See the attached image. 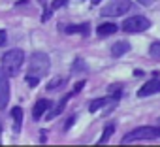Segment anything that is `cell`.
<instances>
[{
	"mask_svg": "<svg viewBox=\"0 0 160 147\" xmlns=\"http://www.w3.org/2000/svg\"><path fill=\"white\" fill-rule=\"evenodd\" d=\"M130 8H132L130 0H109L102 8V15L104 17H119V15H124Z\"/></svg>",
	"mask_w": 160,
	"mask_h": 147,
	"instance_id": "obj_4",
	"label": "cell"
},
{
	"mask_svg": "<svg viewBox=\"0 0 160 147\" xmlns=\"http://www.w3.org/2000/svg\"><path fill=\"white\" fill-rule=\"evenodd\" d=\"M119 28H117V25H113V23H104V25H100L98 28H96V34L100 36V38H106V36H111V34H115Z\"/></svg>",
	"mask_w": 160,
	"mask_h": 147,
	"instance_id": "obj_11",
	"label": "cell"
},
{
	"mask_svg": "<svg viewBox=\"0 0 160 147\" xmlns=\"http://www.w3.org/2000/svg\"><path fill=\"white\" fill-rule=\"evenodd\" d=\"M149 55L154 57V58H160V42L151 43V47H149Z\"/></svg>",
	"mask_w": 160,
	"mask_h": 147,
	"instance_id": "obj_17",
	"label": "cell"
},
{
	"mask_svg": "<svg viewBox=\"0 0 160 147\" xmlns=\"http://www.w3.org/2000/svg\"><path fill=\"white\" fill-rule=\"evenodd\" d=\"M49 68H51V58H49V55L38 51V53H34V55L30 57V60H28V76H34V78H40V79H42L45 74L49 72Z\"/></svg>",
	"mask_w": 160,
	"mask_h": 147,
	"instance_id": "obj_2",
	"label": "cell"
},
{
	"mask_svg": "<svg viewBox=\"0 0 160 147\" xmlns=\"http://www.w3.org/2000/svg\"><path fill=\"white\" fill-rule=\"evenodd\" d=\"M92 2H94V4H96V2H100V0H92Z\"/></svg>",
	"mask_w": 160,
	"mask_h": 147,
	"instance_id": "obj_26",
	"label": "cell"
},
{
	"mask_svg": "<svg viewBox=\"0 0 160 147\" xmlns=\"http://www.w3.org/2000/svg\"><path fill=\"white\" fill-rule=\"evenodd\" d=\"M72 70H73V72H87V64H85V60L75 58L73 64H72Z\"/></svg>",
	"mask_w": 160,
	"mask_h": 147,
	"instance_id": "obj_16",
	"label": "cell"
},
{
	"mask_svg": "<svg viewBox=\"0 0 160 147\" xmlns=\"http://www.w3.org/2000/svg\"><path fill=\"white\" fill-rule=\"evenodd\" d=\"M75 121H77V115H72V117L66 121V124H64V130H70V128H72V124H73Z\"/></svg>",
	"mask_w": 160,
	"mask_h": 147,
	"instance_id": "obj_21",
	"label": "cell"
},
{
	"mask_svg": "<svg viewBox=\"0 0 160 147\" xmlns=\"http://www.w3.org/2000/svg\"><path fill=\"white\" fill-rule=\"evenodd\" d=\"M6 42H8V32L6 30H0V47H2Z\"/></svg>",
	"mask_w": 160,
	"mask_h": 147,
	"instance_id": "obj_22",
	"label": "cell"
},
{
	"mask_svg": "<svg viewBox=\"0 0 160 147\" xmlns=\"http://www.w3.org/2000/svg\"><path fill=\"white\" fill-rule=\"evenodd\" d=\"M109 100H111V98H96V100H92V102L89 104V111H91V113H96V111H98L100 108H104Z\"/></svg>",
	"mask_w": 160,
	"mask_h": 147,
	"instance_id": "obj_13",
	"label": "cell"
},
{
	"mask_svg": "<svg viewBox=\"0 0 160 147\" xmlns=\"http://www.w3.org/2000/svg\"><path fill=\"white\" fill-rule=\"evenodd\" d=\"M23 62H25L23 49H10L2 57V70L8 74V78H15L23 66Z\"/></svg>",
	"mask_w": 160,
	"mask_h": 147,
	"instance_id": "obj_1",
	"label": "cell"
},
{
	"mask_svg": "<svg viewBox=\"0 0 160 147\" xmlns=\"http://www.w3.org/2000/svg\"><path fill=\"white\" fill-rule=\"evenodd\" d=\"M139 4H143V6H151L152 2H156V0H138Z\"/></svg>",
	"mask_w": 160,
	"mask_h": 147,
	"instance_id": "obj_23",
	"label": "cell"
},
{
	"mask_svg": "<svg viewBox=\"0 0 160 147\" xmlns=\"http://www.w3.org/2000/svg\"><path fill=\"white\" fill-rule=\"evenodd\" d=\"M12 119H13V132L19 134L21 126H23V109L21 108H13L12 109Z\"/></svg>",
	"mask_w": 160,
	"mask_h": 147,
	"instance_id": "obj_10",
	"label": "cell"
},
{
	"mask_svg": "<svg viewBox=\"0 0 160 147\" xmlns=\"http://www.w3.org/2000/svg\"><path fill=\"white\" fill-rule=\"evenodd\" d=\"M10 102V83H8V74L0 70V111H2Z\"/></svg>",
	"mask_w": 160,
	"mask_h": 147,
	"instance_id": "obj_6",
	"label": "cell"
},
{
	"mask_svg": "<svg viewBox=\"0 0 160 147\" xmlns=\"http://www.w3.org/2000/svg\"><path fill=\"white\" fill-rule=\"evenodd\" d=\"M62 85H64V78H53V79H51V83L47 85V89H49V91H53V89L62 87Z\"/></svg>",
	"mask_w": 160,
	"mask_h": 147,
	"instance_id": "obj_18",
	"label": "cell"
},
{
	"mask_svg": "<svg viewBox=\"0 0 160 147\" xmlns=\"http://www.w3.org/2000/svg\"><path fill=\"white\" fill-rule=\"evenodd\" d=\"M156 93H160V79H151V81L143 83V87L138 91V96L145 98V96H151V94H156Z\"/></svg>",
	"mask_w": 160,
	"mask_h": 147,
	"instance_id": "obj_7",
	"label": "cell"
},
{
	"mask_svg": "<svg viewBox=\"0 0 160 147\" xmlns=\"http://www.w3.org/2000/svg\"><path fill=\"white\" fill-rule=\"evenodd\" d=\"M0 139H2V119H0Z\"/></svg>",
	"mask_w": 160,
	"mask_h": 147,
	"instance_id": "obj_24",
	"label": "cell"
},
{
	"mask_svg": "<svg viewBox=\"0 0 160 147\" xmlns=\"http://www.w3.org/2000/svg\"><path fill=\"white\" fill-rule=\"evenodd\" d=\"M113 132H115V124H108V126L104 128V132H102L98 143H106V141H109V138L113 136Z\"/></svg>",
	"mask_w": 160,
	"mask_h": 147,
	"instance_id": "obj_14",
	"label": "cell"
},
{
	"mask_svg": "<svg viewBox=\"0 0 160 147\" xmlns=\"http://www.w3.org/2000/svg\"><path fill=\"white\" fill-rule=\"evenodd\" d=\"M38 83H40V78H34V76H27V85H28V87H32V89H34Z\"/></svg>",
	"mask_w": 160,
	"mask_h": 147,
	"instance_id": "obj_20",
	"label": "cell"
},
{
	"mask_svg": "<svg viewBox=\"0 0 160 147\" xmlns=\"http://www.w3.org/2000/svg\"><path fill=\"white\" fill-rule=\"evenodd\" d=\"M66 32L68 34H83V36H89V25L87 23H83V25H70V27H66Z\"/></svg>",
	"mask_w": 160,
	"mask_h": 147,
	"instance_id": "obj_12",
	"label": "cell"
},
{
	"mask_svg": "<svg viewBox=\"0 0 160 147\" xmlns=\"http://www.w3.org/2000/svg\"><path fill=\"white\" fill-rule=\"evenodd\" d=\"M156 130H158V138H160V126H156Z\"/></svg>",
	"mask_w": 160,
	"mask_h": 147,
	"instance_id": "obj_25",
	"label": "cell"
},
{
	"mask_svg": "<svg viewBox=\"0 0 160 147\" xmlns=\"http://www.w3.org/2000/svg\"><path fill=\"white\" fill-rule=\"evenodd\" d=\"M68 4V0H53L51 2V10H58V8H64Z\"/></svg>",
	"mask_w": 160,
	"mask_h": 147,
	"instance_id": "obj_19",
	"label": "cell"
},
{
	"mask_svg": "<svg viewBox=\"0 0 160 147\" xmlns=\"http://www.w3.org/2000/svg\"><path fill=\"white\" fill-rule=\"evenodd\" d=\"M51 108V102L47 100V98H40L36 104H34V109H32V117L38 121V119H42L43 117V113H47V109Z\"/></svg>",
	"mask_w": 160,
	"mask_h": 147,
	"instance_id": "obj_8",
	"label": "cell"
},
{
	"mask_svg": "<svg viewBox=\"0 0 160 147\" xmlns=\"http://www.w3.org/2000/svg\"><path fill=\"white\" fill-rule=\"evenodd\" d=\"M151 27V21L143 15H134V17H128L124 23H122V30L128 32V34H136V32H143Z\"/></svg>",
	"mask_w": 160,
	"mask_h": 147,
	"instance_id": "obj_5",
	"label": "cell"
},
{
	"mask_svg": "<svg viewBox=\"0 0 160 147\" xmlns=\"http://www.w3.org/2000/svg\"><path fill=\"white\" fill-rule=\"evenodd\" d=\"M156 138H158L156 126H139V128L128 132L122 138V143H132V141H141V139H156Z\"/></svg>",
	"mask_w": 160,
	"mask_h": 147,
	"instance_id": "obj_3",
	"label": "cell"
},
{
	"mask_svg": "<svg viewBox=\"0 0 160 147\" xmlns=\"http://www.w3.org/2000/svg\"><path fill=\"white\" fill-rule=\"evenodd\" d=\"M130 51V43L128 42H117V43H113V47H111V55L115 57V58H119V57H122V55H126Z\"/></svg>",
	"mask_w": 160,
	"mask_h": 147,
	"instance_id": "obj_9",
	"label": "cell"
},
{
	"mask_svg": "<svg viewBox=\"0 0 160 147\" xmlns=\"http://www.w3.org/2000/svg\"><path fill=\"white\" fill-rule=\"evenodd\" d=\"M68 98H70V96H64V98H62V102H60V104H58V106H57V108H55V109L49 113V115H47V119H53V117H57L58 113H62V109H64V106H66Z\"/></svg>",
	"mask_w": 160,
	"mask_h": 147,
	"instance_id": "obj_15",
	"label": "cell"
}]
</instances>
